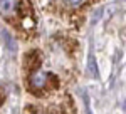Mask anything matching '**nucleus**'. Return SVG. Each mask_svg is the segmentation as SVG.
I'll return each instance as SVG.
<instances>
[{
	"label": "nucleus",
	"instance_id": "4",
	"mask_svg": "<svg viewBox=\"0 0 126 114\" xmlns=\"http://www.w3.org/2000/svg\"><path fill=\"white\" fill-rule=\"evenodd\" d=\"M89 71L93 72V76H99V72H97V66H96V59H94V56L91 54L89 56Z\"/></svg>",
	"mask_w": 126,
	"mask_h": 114
},
{
	"label": "nucleus",
	"instance_id": "2",
	"mask_svg": "<svg viewBox=\"0 0 126 114\" xmlns=\"http://www.w3.org/2000/svg\"><path fill=\"white\" fill-rule=\"evenodd\" d=\"M20 0H0V15L12 17L19 12Z\"/></svg>",
	"mask_w": 126,
	"mask_h": 114
},
{
	"label": "nucleus",
	"instance_id": "5",
	"mask_svg": "<svg viewBox=\"0 0 126 114\" xmlns=\"http://www.w3.org/2000/svg\"><path fill=\"white\" fill-rule=\"evenodd\" d=\"M24 114H42V111H40L37 106H34V104H29L25 109H24Z\"/></svg>",
	"mask_w": 126,
	"mask_h": 114
},
{
	"label": "nucleus",
	"instance_id": "8",
	"mask_svg": "<svg viewBox=\"0 0 126 114\" xmlns=\"http://www.w3.org/2000/svg\"><path fill=\"white\" fill-rule=\"evenodd\" d=\"M125 109H126V102H125Z\"/></svg>",
	"mask_w": 126,
	"mask_h": 114
},
{
	"label": "nucleus",
	"instance_id": "7",
	"mask_svg": "<svg viewBox=\"0 0 126 114\" xmlns=\"http://www.w3.org/2000/svg\"><path fill=\"white\" fill-rule=\"evenodd\" d=\"M67 2L71 3V5H79V3H81L82 0H67Z\"/></svg>",
	"mask_w": 126,
	"mask_h": 114
},
{
	"label": "nucleus",
	"instance_id": "1",
	"mask_svg": "<svg viewBox=\"0 0 126 114\" xmlns=\"http://www.w3.org/2000/svg\"><path fill=\"white\" fill-rule=\"evenodd\" d=\"M29 87L34 94H42V92H47V91H52L54 87H57V79L50 72L37 69V71H32L29 77Z\"/></svg>",
	"mask_w": 126,
	"mask_h": 114
},
{
	"label": "nucleus",
	"instance_id": "3",
	"mask_svg": "<svg viewBox=\"0 0 126 114\" xmlns=\"http://www.w3.org/2000/svg\"><path fill=\"white\" fill-rule=\"evenodd\" d=\"M0 34H2V37H3V44H5V47L9 49L10 52H15V49H17V44H15V39H14V37H12V35L9 34V30H5V28H3Z\"/></svg>",
	"mask_w": 126,
	"mask_h": 114
},
{
	"label": "nucleus",
	"instance_id": "6",
	"mask_svg": "<svg viewBox=\"0 0 126 114\" xmlns=\"http://www.w3.org/2000/svg\"><path fill=\"white\" fill-rule=\"evenodd\" d=\"M84 101H86V114H91V107H89V101H87L86 94H84Z\"/></svg>",
	"mask_w": 126,
	"mask_h": 114
}]
</instances>
